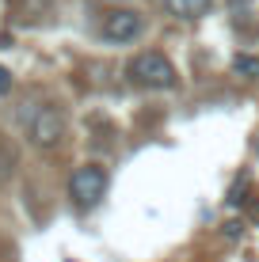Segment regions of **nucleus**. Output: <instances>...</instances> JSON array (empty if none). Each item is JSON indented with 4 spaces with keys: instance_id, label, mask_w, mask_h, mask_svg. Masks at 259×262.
Masks as SVG:
<instances>
[{
    "instance_id": "f257e3e1",
    "label": "nucleus",
    "mask_w": 259,
    "mask_h": 262,
    "mask_svg": "<svg viewBox=\"0 0 259 262\" xmlns=\"http://www.w3.org/2000/svg\"><path fill=\"white\" fill-rule=\"evenodd\" d=\"M130 80L133 84H141V88H172L175 84V69H172V61L164 57V53H156V50H149V53H137V57L130 61Z\"/></svg>"
},
{
    "instance_id": "f03ea898",
    "label": "nucleus",
    "mask_w": 259,
    "mask_h": 262,
    "mask_svg": "<svg viewBox=\"0 0 259 262\" xmlns=\"http://www.w3.org/2000/svg\"><path fill=\"white\" fill-rule=\"evenodd\" d=\"M107 190V171L99 164H84L73 171V179H69V194H73V202L80 209H92V205H99V198Z\"/></svg>"
},
{
    "instance_id": "7ed1b4c3",
    "label": "nucleus",
    "mask_w": 259,
    "mask_h": 262,
    "mask_svg": "<svg viewBox=\"0 0 259 262\" xmlns=\"http://www.w3.org/2000/svg\"><path fill=\"white\" fill-rule=\"evenodd\" d=\"M27 129H31V141L38 148H53L61 141V133H65V118H61L57 106H38L31 114V122H27Z\"/></svg>"
},
{
    "instance_id": "20e7f679",
    "label": "nucleus",
    "mask_w": 259,
    "mask_h": 262,
    "mask_svg": "<svg viewBox=\"0 0 259 262\" xmlns=\"http://www.w3.org/2000/svg\"><path fill=\"white\" fill-rule=\"evenodd\" d=\"M137 34H141V15L137 12L122 8V12H111L103 19V38L107 42H133Z\"/></svg>"
},
{
    "instance_id": "39448f33",
    "label": "nucleus",
    "mask_w": 259,
    "mask_h": 262,
    "mask_svg": "<svg viewBox=\"0 0 259 262\" xmlns=\"http://www.w3.org/2000/svg\"><path fill=\"white\" fill-rule=\"evenodd\" d=\"M164 8L183 19H198L202 12H210V0H164Z\"/></svg>"
},
{
    "instance_id": "423d86ee",
    "label": "nucleus",
    "mask_w": 259,
    "mask_h": 262,
    "mask_svg": "<svg viewBox=\"0 0 259 262\" xmlns=\"http://www.w3.org/2000/svg\"><path fill=\"white\" fill-rule=\"evenodd\" d=\"M12 167H15V148H12L4 137H0V179L12 175Z\"/></svg>"
},
{
    "instance_id": "0eeeda50",
    "label": "nucleus",
    "mask_w": 259,
    "mask_h": 262,
    "mask_svg": "<svg viewBox=\"0 0 259 262\" xmlns=\"http://www.w3.org/2000/svg\"><path fill=\"white\" fill-rule=\"evenodd\" d=\"M233 69L240 72V76H259V61H255V57H236Z\"/></svg>"
},
{
    "instance_id": "6e6552de",
    "label": "nucleus",
    "mask_w": 259,
    "mask_h": 262,
    "mask_svg": "<svg viewBox=\"0 0 259 262\" xmlns=\"http://www.w3.org/2000/svg\"><path fill=\"white\" fill-rule=\"evenodd\" d=\"M0 92H8V72L0 69Z\"/></svg>"
}]
</instances>
